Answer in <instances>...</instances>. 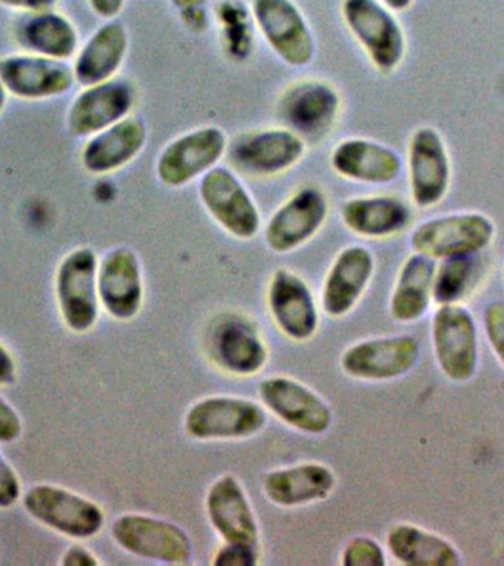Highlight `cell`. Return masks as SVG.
Returning a JSON list of instances; mask_svg holds the SVG:
<instances>
[{
	"instance_id": "obj_1",
	"label": "cell",
	"mask_w": 504,
	"mask_h": 566,
	"mask_svg": "<svg viewBox=\"0 0 504 566\" xmlns=\"http://www.w3.org/2000/svg\"><path fill=\"white\" fill-rule=\"evenodd\" d=\"M495 224L481 211H455L422 221L410 234L413 252L435 261L477 255L493 243Z\"/></svg>"
},
{
	"instance_id": "obj_2",
	"label": "cell",
	"mask_w": 504,
	"mask_h": 566,
	"mask_svg": "<svg viewBox=\"0 0 504 566\" xmlns=\"http://www.w3.org/2000/svg\"><path fill=\"white\" fill-rule=\"evenodd\" d=\"M345 25L379 74L396 73L405 62L407 39L396 13L380 0H343Z\"/></svg>"
},
{
	"instance_id": "obj_3",
	"label": "cell",
	"mask_w": 504,
	"mask_h": 566,
	"mask_svg": "<svg viewBox=\"0 0 504 566\" xmlns=\"http://www.w3.org/2000/svg\"><path fill=\"white\" fill-rule=\"evenodd\" d=\"M343 96L330 82L303 78L291 83L279 96L276 117L305 142L326 139L339 122Z\"/></svg>"
},
{
	"instance_id": "obj_4",
	"label": "cell",
	"mask_w": 504,
	"mask_h": 566,
	"mask_svg": "<svg viewBox=\"0 0 504 566\" xmlns=\"http://www.w3.org/2000/svg\"><path fill=\"white\" fill-rule=\"evenodd\" d=\"M307 153V142L286 127L255 128L229 140L230 164L243 175L270 179L298 166Z\"/></svg>"
},
{
	"instance_id": "obj_5",
	"label": "cell",
	"mask_w": 504,
	"mask_h": 566,
	"mask_svg": "<svg viewBox=\"0 0 504 566\" xmlns=\"http://www.w3.org/2000/svg\"><path fill=\"white\" fill-rule=\"evenodd\" d=\"M228 133L221 127L202 126L168 142L155 164L159 184L185 188L219 166L229 148Z\"/></svg>"
},
{
	"instance_id": "obj_6",
	"label": "cell",
	"mask_w": 504,
	"mask_h": 566,
	"mask_svg": "<svg viewBox=\"0 0 504 566\" xmlns=\"http://www.w3.org/2000/svg\"><path fill=\"white\" fill-rule=\"evenodd\" d=\"M96 252L78 247L61 260L55 274V295L62 322L75 334H86L99 317Z\"/></svg>"
},
{
	"instance_id": "obj_7",
	"label": "cell",
	"mask_w": 504,
	"mask_h": 566,
	"mask_svg": "<svg viewBox=\"0 0 504 566\" xmlns=\"http://www.w3.org/2000/svg\"><path fill=\"white\" fill-rule=\"evenodd\" d=\"M406 167L411 203L419 210L440 206L450 192L453 167L449 146L438 128H414L407 144Z\"/></svg>"
},
{
	"instance_id": "obj_8",
	"label": "cell",
	"mask_w": 504,
	"mask_h": 566,
	"mask_svg": "<svg viewBox=\"0 0 504 566\" xmlns=\"http://www.w3.org/2000/svg\"><path fill=\"white\" fill-rule=\"evenodd\" d=\"M22 504L33 520L65 537L92 538L105 525V513L99 504L62 486H31L22 495Z\"/></svg>"
},
{
	"instance_id": "obj_9",
	"label": "cell",
	"mask_w": 504,
	"mask_h": 566,
	"mask_svg": "<svg viewBox=\"0 0 504 566\" xmlns=\"http://www.w3.org/2000/svg\"><path fill=\"white\" fill-rule=\"evenodd\" d=\"M198 195L208 216L233 238H255L261 230L260 208L233 168L217 166L199 179Z\"/></svg>"
},
{
	"instance_id": "obj_10",
	"label": "cell",
	"mask_w": 504,
	"mask_h": 566,
	"mask_svg": "<svg viewBox=\"0 0 504 566\" xmlns=\"http://www.w3.org/2000/svg\"><path fill=\"white\" fill-rule=\"evenodd\" d=\"M111 537L123 551L141 559L166 565H188L192 560L193 544L188 533L158 517L126 513L114 521Z\"/></svg>"
},
{
	"instance_id": "obj_11",
	"label": "cell",
	"mask_w": 504,
	"mask_h": 566,
	"mask_svg": "<svg viewBox=\"0 0 504 566\" xmlns=\"http://www.w3.org/2000/svg\"><path fill=\"white\" fill-rule=\"evenodd\" d=\"M432 345L438 367L453 382H468L480 360L473 314L460 303L440 304L432 317Z\"/></svg>"
},
{
	"instance_id": "obj_12",
	"label": "cell",
	"mask_w": 504,
	"mask_h": 566,
	"mask_svg": "<svg viewBox=\"0 0 504 566\" xmlns=\"http://www.w3.org/2000/svg\"><path fill=\"white\" fill-rule=\"evenodd\" d=\"M252 20L283 64L303 69L316 55V40L294 0H252Z\"/></svg>"
},
{
	"instance_id": "obj_13",
	"label": "cell",
	"mask_w": 504,
	"mask_h": 566,
	"mask_svg": "<svg viewBox=\"0 0 504 566\" xmlns=\"http://www.w3.org/2000/svg\"><path fill=\"white\" fill-rule=\"evenodd\" d=\"M265 410L246 398L214 396L195 402L185 416V431L198 441L241 440L263 431Z\"/></svg>"
},
{
	"instance_id": "obj_14",
	"label": "cell",
	"mask_w": 504,
	"mask_h": 566,
	"mask_svg": "<svg viewBox=\"0 0 504 566\" xmlns=\"http://www.w3.org/2000/svg\"><path fill=\"white\" fill-rule=\"evenodd\" d=\"M329 216V198L316 185H305L270 217L265 224L264 239L276 254L298 250L312 241Z\"/></svg>"
},
{
	"instance_id": "obj_15",
	"label": "cell",
	"mask_w": 504,
	"mask_h": 566,
	"mask_svg": "<svg viewBox=\"0 0 504 566\" xmlns=\"http://www.w3.org/2000/svg\"><path fill=\"white\" fill-rule=\"evenodd\" d=\"M135 104L136 88L127 78L114 77L83 87L66 111V130L87 139L127 118Z\"/></svg>"
},
{
	"instance_id": "obj_16",
	"label": "cell",
	"mask_w": 504,
	"mask_h": 566,
	"mask_svg": "<svg viewBox=\"0 0 504 566\" xmlns=\"http://www.w3.org/2000/svg\"><path fill=\"white\" fill-rule=\"evenodd\" d=\"M0 82L9 96L22 101H44L64 96L75 82L69 61L13 53L0 57Z\"/></svg>"
},
{
	"instance_id": "obj_17",
	"label": "cell",
	"mask_w": 504,
	"mask_h": 566,
	"mask_svg": "<svg viewBox=\"0 0 504 566\" xmlns=\"http://www.w3.org/2000/svg\"><path fill=\"white\" fill-rule=\"evenodd\" d=\"M259 396L270 413L308 436L325 433L334 420L330 407L318 394L287 376L264 379Z\"/></svg>"
},
{
	"instance_id": "obj_18",
	"label": "cell",
	"mask_w": 504,
	"mask_h": 566,
	"mask_svg": "<svg viewBox=\"0 0 504 566\" xmlns=\"http://www.w3.org/2000/svg\"><path fill=\"white\" fill-rule=\"evenodd\" d=\"M420 357L418 339L411 335L361 340L340 357L344 374L360 380H391L409 374Z\"/></svg>"
},
{
	"instance_id": "obj_19",
	"label": "cell",
	"mask_w": 504,
	"mask_h": 566,
	"mask_svg": "<svg viewBox=\"0 0 504 566\" xmlns=\"http://www.w3.org/2000/svg\"><path fill=\"white\" fill-rule=\"evenodd\" d=\"M99 303L115 321H132L144 304L145 285L141 264L128 247L113 248L97 265Z\"/></svg>"
},
{
	"instance_id": "obj_20",
	"label": "cell",
	"mask_w": 504,
	"mask_h": 566,
	"mask_svg": "<svg viewBox=\"0 0 504 566\" xmlns=\"http://www.w3.org/2000/svg\"><path fill=\"white\" fill-rule=\"evenodd\" d=\"M208 349L216 365L238 376L259 374L269 352L256 327L239 314H224L212 326Z\"/></svg>"
},
{
	"instance_id": "obj_21",
	"label": "cell",
	"mask_w": 504,
	"mask_h": 566,
	"mask_svg": "<svg viewBox=\"0 0 504 566\" xmlns=\"http://www.w3.org/2000/svg\"><path fill=\"white\" fill-rule=\"evenodd\" d=\"M267 304L279 331L287 338L304 343L318 327V310L313 291L298 274L277 269L269 282Z\"/></svg>"
},
{
	"instance_id": "obj_22",
	"label": "cell",
	"mask_w": 504,
	"mask_h": 566,
	"mask_svg": "<svg viewBox=\"0 0 504 566\" xmlns=\"http://www.w3.org/2000/svg\"><path fill=\"white\" fill-rule=\"evenodd\" d=\"M330 167L343 179L384 186L400 179L405 163L392 146L367 137H348L332 149Z\"/></svg>"
},
{
	"instance_id": "obj_23",
	"label": "cell",
	"mask_w": 504,
	"mask_h": 566,
	"mask_svg": "<svg viewBox=\"0 0 504 566\" xmlns=\"http://www.w3.org/2000/svg\"><path fill=\"white\" fill-rule=\"evenodd\" d=\"M148 142L144 119L128 115L114 126L87 137L80 164L88 175L106 176L122 170L139 157Z\"/></svg>"
},
{
	"instance_id": "obj_24",
	"label": "cell",
	"mask_w": 504,
	"mask_h": 566,
	"mask_svg": "<svg viewBox=\"0 0 504 566\" xmlns=\"http://www.w3.org/2000/svg\"><path fill=\"white\" fill-rule=\"evenodd\" d=\"M206 511L212 528L224 543L259 547V524L238 478L228 473L212 482L207 493Z\"/></svg>"
},
{
	"instance_id": "obj_25",
	"label": "cell",
	"mask_w": 504,
	"mask_h": 566,
	"mask_svg": "<svg viewBox=\"0 0 504 566\" xmlns=\"http://www.w3.org/2000/svg\"><path fill=\"white\" fill-rule=\"evenodd\" d=\"M375 273L374 252L367 247L344 248L336 255L322 287V305L327 316H347L369 286Z\"/></svg>"
},
{
	"instance_id": "obj_26",
	"label": "cell",
	"mask_w": 504,
	"mask_h": 566,
	"mask_svg": "<svg viewBox=\"0 0 504 566\" xmlns=\"http://www.w3.org/2000/svg\"><path fill=\"white\" fill-rule=\"evenodd\" d=\"M12 34L25 53L51 60L69 61L80 49L77 27L55 9L22 13L13 25Z\"/></svg>"
},
{
	"instance_id": "obj_27",
	"label": "cell",
	"mask_w": 504,
	"mask_h": 566,
	"mask_svg": "<svg viewBox=\"0 0 504 566\" xmlns=\"http://www.w3.org/2000/svg\"><path fill=\"white\" fill-rule=\"evenodd\" d=\"M340 220L357 237L385 239L405 232L413 211L397 195H366L347 199L340 207Z\"/></svg>"
},
{
	"instance_id": "obj_28",
	"label": "cell",
	"mask_w": 504,
	"mask_h": 566,
	"mask_svg": "<svg viewBox=\"0 0 504 566\" xmlns=\"http://www.w3.org/2000/svg\"><path fill=\"white\" fill-rule=\"evenodd\" d=\"M130 38L126 25L118 20L106 21L75 53V82L86 87L117 77L126 61Z\"/></svg>"
},
{
	"instance_id": "obj_29",
	"label": "cell",
	"mask_w": 504,
	"mask_h": 566,
	"mask_svg": "<svg viewBox=\"0 0 504 566\" xmlns=\"http://www.w3.org/2000/svg\"><path fill=\"white\" fill-rule=\"evenodd\" d=\"M336 486V476L329 467L308 462L295 467L274 469L265 473V497L281 507H298L322 502Z\"/></svg>"
},
{
	"instance_id": "obj_30",
	"label": "cell",
	"mask_w": 504,
	"mask_h": 566,
	"mask_svg": "<svg viewBox=\"0 0 504 566\" xmlns=\"http://www.w3.org/2000/svg\"><path fill=\"white\" fill-rule=\"evenodd\" d=\"M437 261L413 252L401 264L393 285L389 313L397 322L419 321L427 314L433 294Z\"/></svg>"
},
{
	"instance_id": "obj_31",
	"label": "cell",
	"mask_w": 504,
	"mask_h": 566,
	"mask_svg": "<svg viewBox=\"0 0 504 566\" xmlns=\"http://www.w3.org/2000/svg\"><path fill=\"white\" fill-rule=\"evenodd\" d=\"M388 552L407 566H458V548L432 531L413 524L393 525L387 534Z\"/></svg>"
},
{
	"instance_id": "obj_32",
	"label": "cell",
	"mask_w": 504,
	"mask_h": 566,
	"mask_svg": "<svg viewBox=\"0 0 504 566\" xmlns=\"http://www.w3.org/2000/svg\"><path fill=\"white\" fill-rule=\"evenodd\" d=\"M477 272L476 255L455 256L437 264L432 298L438 304L460 303L471 291Z\"/></svg>"
},
{
	"instance_id": "obj_33",
	"label": "cell",
	"mask_w": 504,
	"mask_h": 566,
	"mask_svg": "<svg viewBox=\"0 0 504 566\" xmlns=\"http://www.w3.org/2000/svg\"><path fill=\"white\" fill-rule=\"evenodd\" d=\"M340 564L344 566H385L387 556L382 546L370 537H354L345 544Z\"/></svg>"
},
{
	"instance_id": "obj_34",
	"label": "cell",
	"mask_w": 504,
	"mask_h": 566,
	"mask_svg": "<svg viewBox=\"0 0 504 566\" xmlns=\"http://www.w3.org/2000/svg\"><path fill=\"white\" fill-rule=\"evenodd\" d=\"M484 329L491 349L504 367V301L495 300L484 310Z\"/></svg>"
},
{
	"instance_id": "obj_35",
	"label": "cell",
	"mask_w": 504,
	"mask_h": 566,
	"mask_svg": "<svg viewBox=\"0 0 504 566\" xmlns=\"http://www.w3.org/2000/svg\"><path fill=\"white\" fill-rule=\"evenodd\" d=\"M259 547L246 544L224 543L216 552L212 565L216 566H255L259 565Z\"/></svg>"
},
{
	"instance_id": "obj_36",
	"label": "cell",
	"mask_w": 504,
	"mask_h": 566,
	"mask_svg": "<svg viewBox=\"0 0 504 566\" xmlns=\"http://www.w3.org/2000/svg\"><path fill=\"white\" fill-rule=\"evenodd\" d=\"M21 499V482L11 464L0 453V509L12 507Z\"/></svg>"
},
{
	"instance_id": "obj_37",
	"label": "cell",
	"mask_w": 504,
	"mask_h": 566,
	"mask_svg": "<svg viewBox=\"0 0 504 566\" xmlns=\"http://www.w3.org/2000/svg\"><path fill=\"white\" fill-rule=\"evenodd\" d=\"M22 433V420L17 410L3 397H0V442L9 444Z\"/></svg>"
},
{
	"instance_id": "obj_38",
	"label": "cell",
	"mask_w": 504,
	"mask_h": 566,
	"mask_svg": "<svg viewBox=\"0 0 504 566\" xmlns=\"http://www.w3.org/2000/svg\"><path fill=\"white\" fill-rule=\"evenodd\" d=\"M61 565L64 566H95L99 565V559L88 548L82 544H74L66 548L62 556Z\"/></svg>"
},
{
	"instance_id": "obj_39",
	"label": "cell",
	"mask_w": 504,
	"mask_h": 566,
	"mask_svg": "<svg viewBox=\"0 0 504 566\" xmlns=\"http://www.w3.org/2000/svg\"><path fill=\"white\" fill-rule=\"evenodd\" d=\"M57 0H0V7L21 13H33L55 9Z\"/></svg>"
},
{
	"instance_id": "obj_40",
	"label": "cell",
	"mask_w": 504,
	"mask_h": 566,
	"mask_svg": "<svg viewBox=\"0 0 504 566\" xmlns=\"http://www.w3.org/2000/svg\"><path fill=\"white\" fill-rule=\"evenodd\" d=\"M87 3L95 15L109 21L115 20L122 13L126 0H87Z\"/></svg>"
},
{
	"instance_id": "obj_41",
	"label": "cell",
	"mask_w": 504,
	"mask_h": 566,
	"mask_svg": "<svg viewBox=\"0 0 504 566\" xmlns=\"http://www.w3.org/2000/svg\"><path fill=\"white\" fill-rule=\"evenodd\" d=\"M17 365L15 360L8 352L7 347L0 343V387H8L15 382Z\"/></svg>"
},
{
	"instance_id": "obj_42",
	"label": "cell",
	"mask_w": 504,
	"mask_h": 566,
	"mask_svg": "<svg viewBox=\"0 0 504 566\" xmlns=\"http://www.w3.org/2000/svg\"><path fill=\"white\" fill-rule=\"evenodd\" d=\"M380 2L391 9L392 12H405L407 9L411 8L414 0H380Z\"/></svg>"
},
{
	"instance_id": "obj_43",
	"label": "cell",
	"mask_w": 504,
	"mask_h": 566,
	"mask_svg": "<svg viewBox=\"0 0 504 566\" xmlns=\"http://www.w3.org/2000/svg\"><path fill=\"white\" fill-rule=\"evenodd\" d=\"M8 96L9 93L7 92V88H4L3 83L0 82V114L3 113L4 106L8 104Z\"/></svg>"
},
{
	"instance_id": "obj_44",
	"label": "cell",
	"mask_w": 504,
	"mask_h": 566,
	"mask_svg": "<svg viewBox=\"0 0 504 566\" xmlns=\"http://www.w3.org/2000/svg\"><path fill=\"white\" fill-rule=\"evenodd\" d=\"M503 277H504V268H503Z\"/></svg>"
}]
</instances>
